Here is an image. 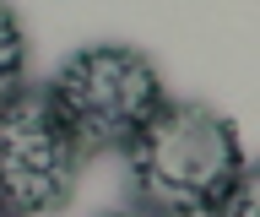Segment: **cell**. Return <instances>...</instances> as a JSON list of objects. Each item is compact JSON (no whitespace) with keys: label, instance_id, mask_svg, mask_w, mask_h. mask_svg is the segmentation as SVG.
I'll use <instances>...</instances> for the list:
<instances>
[{"label":"cell","instance_id":"obj_6","mask_svg":"<svg viewBox=\"0 0 260 217\" xmlns=\"http://www.w3.org/2000/svg\"><path fill=\"white\" fill-rule=\"evenodd\" d=\"M109 217H157V212H146V206H119V212H109Z\"/></svg>","mask_w":260,"mask_h":217},{"label":"cell","instance_id":"obj_3","mask_svg":"<svg viewBox=\"0 0 260 217\" xmlns=\"http://www.w3.org/2000/svg\"><path fill=\"white\" fill-rule=\"evenodd\" d=\"M81 174V147L60 125L44 92H22L0 109V212L49 217L60 212Z\"/></svg>","mask_w":260,"mask_h":217},{"label":"cell","instance_id":"obj_4","mask_svg":"<svg viewBox=\"0 0 260 217\" xmlns=\"http://www.w3.org/2000/svg\"><path fill=\"white\" fill-rule=\"evenodd\" d=\"M22 92H27V33H22L16 11L0 6V109Z\"/></svg>","mask_w":260,"mask_h":217},{"label":"cell","instance_id":"obj_7","mask_svg":"<svg viewBox=\"0 0 260 217\" xmlns=\"http://www.w3.org/2000/svg\"><path fill=\"white\" fill-rule=\"evenodd\" d=\"M0 217H6V212H0Z\"/></svg>","mask_w":260,"mask_h":217},{"label":"cell","instance_id":"obj_5","mask_svg":"<svg viewBox=\"0 0 260 217\" xmlns=\"http://www.w3.org/2000/svg\"><path fill=\"white\" fill-rule=\"evenodd\" d=\"M206 217H255V179L244 174V179L233 184V190H228V196L217 201V206H211Z\"/></svg>","mask_w":260,"mask_h":217},{"label":"cell","instance_id":"obj_2","mask_svg":"<svg viewBox=\"0 0 260 217\" xmlns=\"http://www.w3.org/2000/svg\"><path fill=\"white\" fill-rule=\"evenodd\" d=\"M49 109L60 114L81 152L98 147H130L136 131L168 103L162 71L130 44H87L54 71L44 87Z\"/></svg>","mask_w":260,"mask_h":217},{"label":"cell","instance_id":"obj_1","mask_svg":"<svg viewBox=\"0 0 260 217\" xmlns=\"http://www.w3.org/2000/svg\"><path fill=\"white\" fill-rule=\"evenodd\" d=\"M130 184L157 217H206L249 174L233 119L211 103L168 98L130 141Z\"/></svg>","mask_w":260,"mask_h":217}]
</instances>
